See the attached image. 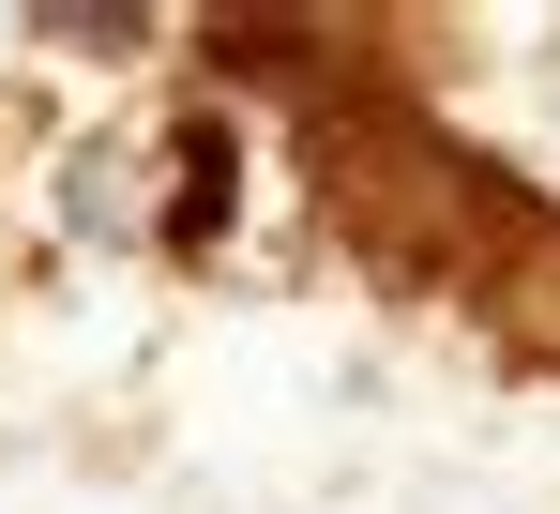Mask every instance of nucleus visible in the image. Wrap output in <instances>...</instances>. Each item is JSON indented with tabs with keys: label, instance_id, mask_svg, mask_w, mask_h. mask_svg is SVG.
<instances>
[{
	"label": "nucleus",
	"instance_id": "obj_1",
	"mask_svg": "<svg viewBox=\"0 0 560 514\" xmlns=\"http://www.w3.org/2000/svg\"><path fill=\"white\" fill-rule=\"evenodd\" d=\"M31 31H46V46H152V15H137V0H92V15L61 0V15H31Z\"/></svg>",
	"mask_w": 560,
	"mask_h": 514
}]
</instances>
